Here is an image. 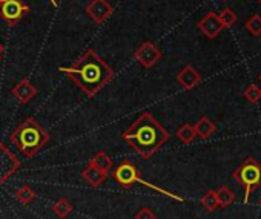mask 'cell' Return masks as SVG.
I'll list each match as a JSON object with an SVG mask.
<instances>
[{
    "label": "cell",
    "instance_id": "cell-20",
    "mask_svg": "<svg viewBox=\"0 0 261 219\" xmlns=\"http://www.w3.org/2000/svg\"><path fill=\"white\" fill-rule=\"evenodd\" d=\"M200 202H201V205H203L207 211H214V210H217V207H218L217 192H214V190H207V192L201 196Z\"/></svg>",
    "mask_w": 261,
    "mask_h": 219
},
{
    "label": "cell",
    "instance_id": "cell-10",
    "mask_svg": "<svg viewBox=\"0 0 261 219\" xmlns=\"http://www.w3.org/2000/svg\"><path fill=\"white\" fill-rule=\"evenodd\" d=\"M86 14L95 22V23H103L114 11V8L106 2V0H91V4L86 7Z\"/></svg>",
    "mask_w": 261,
    "mask_h": 219
},
{
    "label": "cell",
    "instance_id": "cell-4",
    "mask_svg": "<svg viewBox=\"0 0 261 219\" xmlns=\"http://www.w3.org/2000/svg\"><path fill=\"white\" fill-rule=\"evenodd\" d=\"M233 182L244 189V201L247 202L250 195L261 187V164L253 160L247 158L232 175Z\"/></svg>",
    "mask_w": 261,
    "mask_h": 219
},
{
    "label": "cell",
    "instance_id": "cell-18",
    "mask_svg": "<svg viewBox=\"0 0 261 219\" xmlns=\"http://www.w3.org/2000/svg\"><path fill=\"white\" fill-rule=\"evenodd\" d=\"M217 199H218V207H229L233 201H235V195L232 190H229V187L223 185L217 190Z\"/></svg>",
    "mask_w": 261,
    "mask_h": 219
},
{
    "label": "cell",
    "instance_id": "cell-15",
    "mask_svg": "<svg viewBox=\"0 0 261 219\" xmlns=\"http://www.w3.org/2000/svg\"><path fill=\"white\" fill-rule=\"evenodd\" d=\"M89 164L94 166V167H97V169L101 170V172H106V173L112 169V160H111V158L108 157V153L103 152V150L97 152V153L89 160Z\"/></svg>",
    "mask_w": 261,
    "mask_h": 219
},
{
    "label": "cell",
    "instance_id": "cell-17",
    "mask_svg": "<svg viewBox=\"0 0 261 219\" xmlns=\"http://www.w3.org/2000/svg\"><path fill=\"white\" fill-rule=\"evenodd\" d=\"M16 199L20 202V204H23V205H28V204H31L34 199H36V193H34V190L28 185V184H23L17 192H16Z\"/></svg>",
    "mask_w": 261,
    "mask_h": 219
},
{
    "label": "cell",
    "instance_id": "cell-11",
    "mask_svg": "<svg viewBox=\"0 0 261 219\" xmlns=\"http://www.w3.org/2000/svg\"><path fill=\"white\" fill-rule=\"evenodd\" d=\"M177 81L183 89L191 90V89L197 87L201 83V75L198 74V71L195 68H192L191 65H186L180 71V74L177 75Z\"/></svg>",
    "mask_w": 261,
    "mask_h": 219
},
{
    "label": "cell",
    "instance_id": "cell-28",
    "mask_svg": "<svg viewBox=\"0 0 261 219\" xmlns=\"http://www.w3.org/2000/svg\"><path fill=\"white\" fill-rule=\"evenodd\" d=\"M256 2H258V4H261V0H256Z\"/></svg>",
    "mask_w": 261,
    "mask_h": 219
},
{
    "label": "cell",
    "instance_id": "cell-8",
    "mask_svg": "<svg viewBox=\"0 0 261 219\" xmlns=\"http://www.w3.org/2000/svg\"><path fill=\"white\" fill-rule=\"evenodd\" d=\"M134 58L146 69H151L152 66H155L160 58H162V51L159 49V46H155L152 42H145L134 54Z\"/></svg>",
    "mask_w": 261,
    "mask_h": 219
},
{
    "label": "cell",
    "instance_id": "cell-16",
    "mask_svg": "<svg viewBox=\"0 0 261 219\" xmlns=\"http://www.w3.org/2000/svg\"><path fill=\"white\" fill-rule=\"evenodd\" d=\"M72 210H74V207H72V204H71L66 198H60V199L56 201L54 205H53V211H54L60 219L68 217L69 213H71Z\"/></svg>",
    "mask_w": 261,
    "mask_h": 219
},
{
    "label": "cell",
    "instance_id": "cell-23",
    "mask_svg": "<svg viewBox=\"0 0 261 219\" xmlns=\"http://www.w3.org/2000/svg\"><path fill=\"white\" fill-rule=\"evenodd\" d=\"M243 97L249 101V103H252V104H256L259 100H261V89L256 86V84H249L246 89H244V92H243Z\"/></svg>",
    "mask_w": 261,
    "mask_h": 219
},
{
    "label": "cell",
    "instance_id": "cell-21",
    "mask_svg": "<svg viewBox=\"0 0 261 219\" xmlns=\"http://www.w3.org/2000/svg\"><path fill=\"white\" fill-rule=\"evenodd\" d=\"M246 29L253 36V37H258L261 36V16L259 14H253L247 22H246Z\"/></svg>",
    "mask_w": 261,
    "mask_h": 219
},
{
    "label": "cell",
    "instance_id": "cell-26",
    "mask_svg": "<svg viewBox=\"0 0 261 219\" xmlns=\"http://www.w3.org/2000/svg\"><path fill=\"white\" fill-rule=\"evenodd\" d=\"M0 54L4 55V46H2V45H0Z\"/></svg>",
    "mask_w": 261,
    "mask_h": 219
},
{
    "label": "cell",
    "instance_id": "cell-13",
    "mask_svg": "<svg viewBox=\"0 0 261 219\" xmlns=\"http://www.w3.org/2000/svg\"><path fill=\"white\" fill-rule=\"evenodd\" d=\"M82 176H83V179H85L89 185H92V187H100V185L106 181L108 173L98 170L97 167H94V166H91V164H88V167L82 172Z\"/></svg>",
    "mask_w": 261,
    "mask_h": 219
},
{
    "label": "cell",
    "instance_id": "cell-27",
    "mask_svg": "<svg viewBox=\"0 0 261 219\" xmlns=\"http://www.w3.org/2000/svg\"><path fill=\"white\" fill-rule=\"evenodd\" d=\"M2 57H4V55H2V54H0V60H2Z\"/></svg>",
    "mask_w": 261,
    "mask_h": 219
},
{
    "label": "cell",
    "instance_id": "cell-22",
    "mask_svg": "<svg viewBox=\"0 0 261 219\" xmlns=\"http://www.w3.org/2000/svg\"><path fill=\"white\" fill-rule=\"evenodd\" d=\"M218 19L223 25V28H230L232 25L237 23V14L230 10V8H224L220 14H218Z\"/></svg>",
    "mask_w": 261,
    "mask_h": 219
},
{
    "label": "cell",
    "instance_id": "cell-7",
    "mask_svg": "<svg viewBox=\"0 0 261 219\" xmlns=\"http://www.w3.org/2000/svg\"><path fill=\"white\" fill-rule=\"evenodd\" d=\"M22 167L20 160L0 141V187H2L13 175Z\"/></svg>",
    "mask_w": 261,
    "mask_h": 219
},
{
    "label": "cell",
    "instance_id": "cell-3",
    "mask_svg": "<svg viewBox=\"0 0 261 219\" xmlns=\"http://www.w3.org/2000/svg\"><path fill=\"white\" fill-rule=\"evenodd\" d=\"M10 140L27 158H33L49 141V135L34 117H30L20 123V126L11 134Z\"/></svg>",
    "mask_w": 261,
    "mask_h": 219
},
{
    "label": "cell",
    "instance_id": "cell-6",
    "mask_svg": "<svg viewBox=\"0 0 261 219\" xmlns=\"http://www.w3.org/2000/svg\"><path fill=\"white\" fill-rule=\"evenodd\" d=\"M28 13L30 7L23 0H0V19L10 26H16Z\"/></svg>",
    "mask_w": 261,
    "mask_h": 219
},
{
    "label": "cell",
    "instance_id": "cell-12",
    "mask_svg": "<svg viewBox=\"0 0 261 219\" xmlns=\"http://www.w3.org/2000/svg\"><path fill=\"white\" fill-rule=\"evenodd\" d=\"M36 93H37L36 86H34L30 80H27V78L20 80V81L13 87V95H14V97L17 98V101L22 103V104L30 103V101L36 97Z\"/></svg>",
    "mask_w": 261,
    "mask_h": 219
},
{
    "label": "cell",
    "instance_id": "cell-14",
    "mask_svg": "<svg viewBox=\"0 0 261 219\" xmlns=\"http://www.w3.org/2000/svg\"><path fill=\"white\" fill-rule=\"evenodd\" d=\"M194 131H195V135L200 137L201 140H206L209 137H212V134L217 131V126L215 123L207 118V117H201L195 124H194Z\"/></svg>",
    "mask_w": 261,
    "mask_h": 219
},
{
    "label": "cell",
    "instance_id": "cell-9",
    "mask_svg": "<svg viewBox=\"0 0 261 219\" xmlns=\"http://www.w3.org/2000/svg\"><path fill=\"white\" fill-rule=\"evenodd\" d=\"M198 29L204 34V37L214 40L220 36V33L224 29L220 19H218V14L215 13H207L200 22H198Z\"/></svg>",
    "mask_w": 261,
    "mask_h": 219
},
{
    "label": "cell",
    "instance_id": "cell-24",
    "mask_svg": "<svg viewBox=\"0 0 261 219\" xmlns=\"http://www.w3.org/2000/svg\"><path fill=\"white\" fill-rule=\"evenodd\" d=\"M134 219H157V214H155L151 208L143 207V208H140V210L136 213Z\"/></svg>",
    "mask_w": 261,
    "mask_h": 219
},
{
    "label": "cell",
    "instance_id": "cell-5",
    "mask_svg": "<svg viewBox=\"0 0 261 219\" xmlns=\"http://www.w3.org/2000/svg\"><path fill=\"white\" fill-rule=\"evenodd\" d=\"M112 178H114L121 187H124V189H129V187H133L134 184L139 182V184H143V185H146V187H152L154 190H159V192H162V193H166L165 190H160V189L154 187L152 184L143 181L142 176H140L139 169H137L133 163H130V161H127V160H124V161L120 163V166L112 172Z\"/></svg>",
    "mask_w": 261,
    "mask_h": 219
},
{
    "label": "cell",
    "instance_id": "cell-25",
    "mask_svg": "<svg viewBox=\"0 0 261 219\" xmlns=\"http://www.w3.org/2000/svg\"><path fill=\"white\" fill-rule=\"evenodd\" d=\"M51 4H53V7H54V8H57V7H59V4H57V0H51Z\"/></svg>",
    "mask_w": 261,
    "mask_h": 219
},
{
    "label": "cell",
    "instance_id": "cell-1",
    "mask_svg": "<svg viewBox=\"0 0 261 219\" xmlns=\"http://www.w3.org/2000/svg\"><path fill=\"white\" fill-rule=\"evenodd\" d=\"M60 72L66 74L88 97H94L114 78L112 68L94 49L85 51L69 68H60Z\"/></svg>",
    "mask_w": 261,
    "mask_h": 219
},
{
    "label": "cell",
    "instance_id": "cell-29",
    "mask_svg": "<svg viewBox=\"0 0 261 219\" xmlns=\"http://www.w3.org/2000/svg\"><path fill=\"white\" fill-rule=\"evenodd\" d=\"M259 81H261V74H259Z\"/></svg>",
    "mask_w": 261,
    "mask_h": 219
},
{
    "label": "cell",
    "instance_id": "cell-30",
    "mask_svg": "<svg viewBox=\"0 0 261 219\" xmlns=\"http://www.w3.org/2000/svg\"><path fill=\"white\" fill-rule=\"evenodd\" d=\"M259 207H261V199H259Z\"/></svg>",
    "mask_w": 261,
    "mask_h": 219
},
{
    "label": "cell",
    "instance_id": "cell-19",
    "mask_svg": "<svg viewBox=\"0 0 261 219\" xmlns=\"http://www.w3.org/2000/svg\"><path fill=\"white\" fill-rule=\"evenodd\" d=\"M177 138L183 143V144H191L194 140H195V131H194V126L192 124H183L178 131H177Z\"/></svg>",
    "mask_w": 261,
    "mask_h": 219
},
{
    "label": "cell",
    "instance_id": "cell-2",
    "mask_svg": "<svg viewBox=\"0 0 261 219\" xmlns=\"http://www.w3.org/2000/svg\"><path fill=\"white\" fill-rule=\"evenodd\" d=\"M169 137V132L149 112H143L121 134V138L143 160H149L157 150H160Z\"/></svg>",
    "mask_w": 261,
    "mask_h": 219
}]
</instances>
